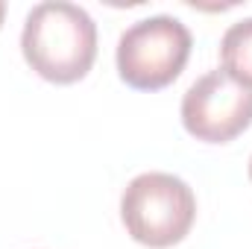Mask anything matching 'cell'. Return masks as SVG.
I'll return each mask as SVG.
<instances>
[{
    "label": "cell",
    "instance_id": "obj_1",
    "mask_svg": "<svg viewBox=\"0 0 252 249\" xmlns=\"http://www.w3.org/2000/svg\"><path fill=\"white\" fill-rule=\"evenodd\" d=\"M21 50L27 64L47 82H76L97 59V24L76 3H35L24 21Z\"/></svg>",
    "mask_w": 252,
    "mask_h": 249
},
{
    "label": "cell",
    "instance_id": "obj_2",
    "mask_svg": "<svg viewBox=\"0 0 252 249\" xmlns=\"http://www.w3.org/2000/svg\"><path fill=\"white\" fill-rule=\"evenodd\" d=\"M121 220L132 241L150 249H167L190 232L196 220V196L179 176L150 170L126 185Z\"/></svg>",
    "mask_w": 252,
    "mask_h": 249
},
{
    "label": "cell",
    "instance_id": "obj_3",
    "mask_svg": "<svg viewBox=\"0 0 252 249\" xmlns=\"http://www.w3.org/2000/svg\"><path fill=\"white\" fill-rule=\"evenodd\" d=\"M190 47V30L179 18H141L118 38V73L126 85L138 91H158L185 70Z\"/></svg>",
    "mask_w": 252,
    "mask_h": 249
},
{
    "label": "cell",
    "instance_id": "obj_4",
    "mask_svg": "<svg viewBox=\"0 0 252 249\" xmlns=\"http://www.w3.org/2000/svg\"><path fill=\"white\" fill-rule=\"evenodd\" d=\"M182 124L205 144L235 141L252 124V88L220 67L202 73L182 97Z\"/></svg>",
    "mask_w": 252,
    "mask_h": 249
},
{
    "label": "cell",
    "instance_id": "obj_5",
    "mask_svg": "<svg viewBox=\"0 0 252 249\" xmlns=\"http://www.w3.org/2000/svg\"><path fill=\"white\" fill-rule=\"evenodd\" d=\"M220 62L229 76L252 88V18L235 21L220 38Z\"/></svg>",
    "mask_w": 252,
    "mask_h": 249
},
{
    "label": "cell",
    "instance_id": "obj_6",
    "mask_svg": "<svg viewBox=\"0 0 252 249\" xmlns=\"http://www.w3.org/2000/svg\"><path fill=\"white\" fill-rule=\"evenodd\" d=\"M3 15H6V3L0 0V24H3Z\"/></svg>",
    "mask_w": 252,
    "mask_h": 249
},
{
    "label": "cell",
    "instance_id": "obj_7",
    "mask_svg": "<svg viewBox=\"0 0 252 249\" xmlns=\"http://www.w3.org/2000/svg\"><path fill=\"white\" fill-rule=\"evenodd\" d=\"M250 179H252V158H250Z\"/></svg>",
    "mask_w": 252,
    "mask_h": 249
}]
</instances>
